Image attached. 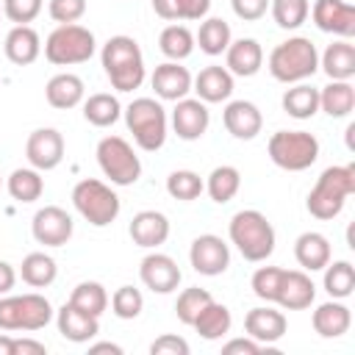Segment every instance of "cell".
Instances as JSON below:
<instances>
[{"label":"cell","mask_w":355,"mask_h":355,"mask_svg":"<svg viewBox=\"0 0 355 355\" xmlns=\"http://www.w3.org/2000/svg\"><path fill=\"white\" fill-rule=\"evenodd\" d=\"M139 277L141 283L155 291V294H169L178 288L180 283V266L175 263V258L164 255V252H150L141 258V266H139Z\"/></svg>","instance_id":"15"},{"label":"cell","mask_w":355,"mask_h":355,"mask_svg":"<svg viewBox=\"0 0 355 355\" xmlns=\"http://www.w3.org/2000/svg\"><path fill=\"white\" fill-rule=\"evenodd\" d=\"M103 69L116 92H133L144 80V55L136 39L130 36H111L103 44Z\"/></svg>","instance_id":"1"},{"label":"cell","mask_w":355,"mask_h":355,"mask_svg":"<svg viewBox=\"0 0 355 355\" xmlns=\"http://www.w3.org/2000/svg\"><path fill=\"white\" fill-rule=\"evenodd\" d=\"M141 308H144V297L133 286H119L111 297V311L119 319H136L141 313Z\"/></svg>","instance_id":"45"},{"label":"cell","mask_w":355,"mask_h":355,"mask_svg":"<svg viewBox=\"0 0 355 355\" xmlns=\"http://www.w3.org/2000/svg\"><path fill=\"white\" fill-rule=\"evenodd\" d=\"M155 94L161 100H183L189 92H191V75L186 67H180L178 61H166V64H158L153 78H150Z\"/></svg>","instance_id":"20"},{"label":"cell","mask_w":355,"mask_h":355,"mask_svg":"<svg viewBox=\"0 0 355 355\" xmlns=\"http://www.w3.org/2000/svg\"><path fill=\"white\" fill-rule=\"evenodd\" d=\"M222 122H225L227 133L233 139H241V141L255 139L261 133V128H263V116H261L258 105L250 103V100H233V103H227V108L222 114Z\"/></svg>","instance_id":"17"},{"label":"cell","mask_w":355,"mask_h":355,"mask_svg":"<svg viewBox=\"0 0 355 355\" xmlns=\"http://www.w3.org/2000/svg\"><path fill=\"white\" fill-rule=\"evenodd\" d=\"M239 186H241V175H239V169H236V166H230V164L216 166V169L208 175V183H205V189H208L211 200H214V202H219V205L230 202V200L236 197Z\"/></svg>","instance_id":"39"},{"label":"cell","mask_w":355,"mask_h":355,"mask_svg":"<svg viewBox=\"0 0 355 355\" xmlns=\"http://www.w3.org/2000/svg\"><path fill=\"white\" fill-rule=\"evenodd\" d=\"M97 164L114 186H130L141 175V161L122 136H105L97 144Z\"/></svg>","instance_id":"10"},{"label":"cell","mask_w":355,"mask_h":355,"mask_svg":"<svg viewBox=\"0 0 355 355\" xmlns=\"http://www.w3.org/2000/svg\"><path fill=\"white\" fill-rule=\"evenodd\" d=\"M208 122H211V114L202 100H189V97L178 100V105L172 111V128H175L178 139L197 141L208 130Z\"/></svg>","instance_id":"16"},{"label":"cell","mask_w":355,"mask_h":355,"mask_svg":"<svg viewBox=\"0 0 355 355\" xmlns=\"http://www.w3.org/2000/svg\"><path fill=\"white\" fill-rule=\"evenodd\" d=\"M286 316L280 313V311H275V308H252V311H247V316H244V330H247V336L250 338H255L258 344H275V341H280L283 336H286Z\"/></svg>","instance_id":"19"},{"label":"cell","mask_w":355,"mask_h":355,"mask_svg":"<svg viewBox=\"0 0 355 355\" xmlns=\"http://www.w3.org/2000/svg\"><path fill=\"white\" fill-rule=\"evenodd\" d=\"M128 230H130L133 244L153 250V247H161L169 239V219L161 211H139L130 219Z\"/></svg>","instance_id":"21"},{"label":"cell","mask_w":355,"mask_h":355,"mask_svg":"<svg viewBox=\"0 0 355 355\" xmlns=\"http://www.w3.org/2000/svg\"><path fill=\"white\" fill-rule=\"evenodd\" d=\"M19 275H22V280H25L28 286L44 288V286H50V283L55 280L58 266H55V261H53L50 255H44V252H31V255L22 258Z\"/></svg>","instance_id":"38"},{"label":"cell","mask_w":355,"mask_h":355,"mask_svg":"<svg viewBox=\"0 0 355 355\" xmlns=\"http://www.w3.org/2000/svg\"><path fill=\"white\" fill-rule=\"evenodd\" d=\"M269 158L286 172H302L319 158V141L308 130H277L269 139Z\"/></svg>","instance_id":"7"},{"label":"cell","mask_w":355,"mask_h":355,"mask_svg":"<svg viewBox=\"0 0 355 355\" xmlns=\"http://www.w3.org/2000/svg\"><path fill=\"white\" fill-rule=\"evenodd\" d=\"M69 305H75L78 311L89 313V316H103V311L108 308V291L97 283V280H86V283H78L69 294Z\"/></svg>","instance_id":"34"},{"label":"cell","mask_w":355,"mask_h":355,"mask_svg":"<svg viewBox=\"0 0 355 355\" xmlns=\"http://www.w3.org/2000/svg\"><path fill=\"white\" fill-rule=\"evenodd\" d=\"M92 355H100V352H111V355H122V347L119 344H111V341H100V344H92L89 347Z\"/></svg>","instance_id":"54"},{"label":"cell","mask_w":355,"mask_h":355,"mask_svg":"<svg viewBox=\"0 0 355 355\" xmlns=\"http://www.w3.org/2000/svg\"><path fill=\"white\" fill-rule=\"evenodd\" d=\"M42 11V0H3V14L14 22V25H28L39 17Z\"/></svg>","instance_id":"47"},{"label":"cell","mask_w":355,"mask_h":355,"mask_svg":"<svg viewBox=\"0 0 355 355\" xmlns=\"http://www.w3.org/2000/svg\"><path fill=\"white\" fill-rule=\"evenodd\" d=\"M6 186H8V194L17 202H33L44 191V180H42L39 169H33V166L31 169H14L8 175V183Z\"/></svg>","instance_id":"40"},{"label":"cell","mask_w":355,"mask_h":355,"mask_svg":"<svg viewBox=\"0 0 355 355\" xmlns=\"http://www.w3.org/2000/svg\"><path fill=\"white\" fill-rule=\"evenodd\" d=\"M227 55V72L239 78H252L263 64V50L255 39H236L225 50Z\"/></svg>","instance_id":"24"},{"label":"cell","mask_w":355,"mask_h":355,"mask_svg":"<svg viewBox=\"0 0 355 355\" xmlns=\"http://www.w3.org/2000/svg\"><path fill=\"white\" fill-rule=\"evenodd\" d=\"M44 97L53 108L58 111H67V108H75L80 100H83V80L72 72H61V75H53L44 86Z\"/></svg>","instance_id":"27"},{"label":"cell","mask_w":355,"mask_h":355,"mask_svg":"<svg viewBox=\"0 0 355 355\" xmlns=\"http://www.w3.org/2000/svg\"><path fill=\"white\" fill-rule=\"evenodd\" d=\"M294 258H297V263L302 269L319 272V269H324L330 263V241L322 233L308 230L294 241Z\"/></svg>","instance_id":"26"},{"label":"cell","mask_w":355,"mask_h":355,"mask_svg":"<svg viewBox=\"0 0 355 355\" xmlns=\"http://www.w3.org/2000/svg\"><path fill=\"white\" fill-rule=\"evenodd\" d=\"M191 86L202 103H222L233 94V75L227 72V67L211 64V67L200 69V75L191 80Z\"/></svg>","instance_id":"25"},{"label":"cell","mask_w":355,"mask_h":355,"mask_svg":"<svg viewBox=\"0 0 355 355\" xmlns=\"http://www.w3.org/2000/svg\"><path fill=\"white\" fill-rule=\"evenodd\" d=\"M311 322H313V330H316L322 338H338V336H344V333L349 330L352 313H349V308L341 305V302H322V305L313 311Z\"/></svg>","instance_id":"28"},{"label":"cell","mask_w":355,"mask_h":355,"mask_svg":"<svg viewBox=\"0 0 355 355\" xmlns=\"http://www.w3.org/2000/svg\"><path fill=\"white\" fill-rule=\"evenodd\" d=\"M0 186H3V175H0Z\"/></svg>","instance_id":"56"},{"label":"cell","mask_w":355,"mask_h":355,"mask_svg":"<svg viewBox=\"0 0 355 355\" xmlns=\"http://www.w3.org/2000/svg\"><path fill=\"white\" fill-rule=\"evenodd\" d=\"M272 17L283 31H294L300 28L308 14H311V3L308 0H269Z\"/></svg>","instance_id":"42"},{"label":"cell","mask_w":355,"mask_h":355,"mask_svg":"<svg viewBox=\"0 0 355 355\" xmlns=\"http://www.w3.org/2000/svg\"><path fill=\"white\" fill-rule=\"evenodd\" d=\"M55 322H58V333H61L67 341H72V344H83V341H89V338H94V336L100 333V319H97V316H89V313H83V311H78V308L69 305V302L58 308Z\"/></svg>","instance_id":"22"},{"label":"cell","mask_w":355,"mask_h":355,"mask_svg":"<svg viewBox=\"0 0 355 355\" xmlns=\"http://www.w3.org/2000/svg\"><path fill=\"white\" fill-rule=\"evenodd\" d=\"M230 324H233V316H230L227 305H222V302H216V300H211V302L197 313V319L191 322V327H194L205 341L222 338L225 333H230Z\"/></svg>","instance_id":"29"},{"label":"cell","mask_w":355,"mask_h":355,"mask_svg":"<svg viewBox=\"0 0 355 355\" xmlns=\"http://www.w3.org/2000/svg\"><path fill=\"white\" fill-rule=\"evenodd\" d=\"M25 155L33 169L47 172L64 161V136L55 128H39L25 141Z\"/></svg>","instance_id":"13"},{"label":"cell","mask_w":355,"mask_h":355,"mask_svg":"<svg viewBox=\"0 0 355 355\" xmlns=\"http://www.w3.org/2000/svg\"><path fill=\"white\" fill-rule=\"evenodd\" d=\"M355 191V164H344V166H327L311 194H308V214L327 222V219H336L347 202V197Z\"/></svg>","instance_id":"2"},{"label":"cell","mask_w":355,"mask_h":355,"mask_svg":"<svg viewBox=\"0 0 355 355\" xmlns=\"http://www.w3.org/2000/svg\"><path fill=\"white\" fill-rule=\"evenodd\" d=\"M72 202L78 208V214L94 225V227H105L119 216V197L111 186H105L97 178H83L75 183L72 189Z\"/></svg>","instance_id":"6"},{"label":"cell","mask_w":355,"mask_h":355,"mask_svg":"<svg viewBox=\"0 0 355 355\" xmlns=\"http://www.w3.org/2000/svg\"><path fill=\"white\" fill-rule=\"evenodd\" d=\"M322 69L330 80H349L355 75V44L347 39L333 42L322 55Z\"/></svg>","instance_id":"30"},{"label":"cell","mask_w":355,"mask_h":355,"mask_svg":"<svg viewBox=\"0 0 355 355\" xmlns=\"http://www.w3.org/2000/svg\"><path fill=\"white\" fill-rule=\"evenodd\" d=\"M14 283H17V272H14V266L6 263V261H0V297L8 294V291L14 288Z\"/></svg>","instance_id":"53"},{"label":"cell","mask_w":355,"mask_h":355,"mask_svg":"<svg viewBox=\"0 0 355 355\" xmlns=\"http://www.w3.org/2000/svg\"><path fill=\"white\" fill-rule=\"evenodd\" d=\"M316 297V286L313 280L300 272V269H283V277H280V288H277V305H283L286 311H302V308H311Z\"/></svg>","instance_id":"18"},{"label":"cell","mask_w":355,"mask_h":355,"mask_svg":"<svg viewBox=\"0 0 355 355\" xmlns=\"http://www.w3.org/2000/svg\"><path fill=\"white\" fill-rule=\"evenodd\" d=\"M261 347H263V344H258L255 338L247 336V338H230V341L222 347V352H225V355H236V352H241V355H258Z\"/></svg>","instance_id":"51"},{"label":"cell","mask_w":355,"mask_h":355,"mask_svg":"<svg viewBox=\"0 0 355 355\" xmlns=\"http://www.w3.org/2000/svg\"><path fill=\"white\" fill-rule=\"evenodd\" d=\"M3 47H6V55H8L11 64L28 67V64H33V61L39 58V53H42V39H39V33H36L31 25H14V28L8 31Z\"/></svg>","instance_id":"23"},{"label":"cell","mask_w":355,"mask_h":355,"mask_svg":"<svg viewBox=\"0 0 355 355\" xmlns=\"http://www.w3.org/2000/svg\"><path fill=\"white\" fill-rule=\"evenodd\" d=\"M47 11L58 25H72L86 14V0H50Z\"/></svg>","instance_id":"48"},{"label":"cell","mask_w":355,"mask_h":355,"mask_svg":"<svg viewBox=\"0 0 355 355\" xmlns=\"http://www.w3.org/2000/svg\"><path fill=\"white\" fill-rule=\"evenodd\" d=\"M125 122L128 130L133 133L136 144L147 153H155L166 141V111L158 100L153 97H136L125 108Z\"/></svg>","instance_id":"5"},{"label":"cell","mask_w":355,"mask_h":355,"mask_svg":"<svg viewBox=\"0 0 355 355\" xmlns=\"http://www.w3.org/2000/svg\"><path fill=\"white\" fill-rule=\"evenodd\" d=\"M211 300H214V297H211L205 288L191 286V288H186V291H180V294H178L175 313H178V319H180L183 324H189V327H191V322L197 319V313H200Z\"/></svg>","instance_id":"44"},{"label":"cell","mask_w":355,"mask_h":355,"mask_svg":"<svg viewBox=\"0 0 355 355\" xmlns=\"http://www.w3.org/2000/svg\"><path fill=\"white\" fill-rule=\"evenodd\" d=\"M94 55V33L78 22L58 25L44 42V58L55 67L83 64Z\"/></svg>","instance_id":"8"},{"label":"cell","mask_w":355,"mask_h":355,"mask_svg":"<svg viewBox=\"0 0 355 355\" xmlns=\"http://www.w3.org/2000/svg\"><path fill=\"white\" fill-rule=\"evenodd\" d=\"M227 233H230V241L236 244V250H239L247 261H252V263L266 261V258L275 252V227H272V222H269L261 211H255V208L239 211V214L230 219Z\"/></svg>","instance_id":"3"},{"label":"cell","mask_w":355,"mask_h":355,"mask_svg":"<svg viewBox=\"0 0 355 355\" xmlns=\"http://www.w3.org/2000/svg\"><path fill=\"white\" fill-rule=\"evenodd\" d=\"M233 14L244 22H255L269 11V0H230Z\"/></svg>","instance_id":"49"},{"label":"cell","mask_w":355,"mask_h":355,"mask_svg":"<svg viewBox=\"0 0 355 355\" xmlns=\"http://www.w3.org/2000/svg\"><path fill=\"white\" fill-rule=\"evenodd\" d=\"M283 111L294 119H311L319 111V89L308 83H297L283 94Z\"/></svg>","instance_id":"32"},{"label":"cell","mask_w":355,"mask_h":355,"mask_svg":"<svg viewBox=\"0 0 355 355\" xmlns=\"http://www.w3.org/2000/svg\"><path fill=\"white\" fill-rule=\"evenodd\" d=\"M208 8H211V0H153V11L169 22L202 19Z\"/></svg>","instance_id":"35"},{"label":"cell","mask_w":355,"mask_h":355,"mask_svg":"<svg viewBox=\"0 0 355 355\" xmlns=\"http://www.w3.org/2000/svg\"><path fill=\"white\" fill-rule=\"evenodd\" d=\"M189 261H191L194 272L208 275V277H216V275H222L230 266V250H227V244L219 236L202 233V236H197L191 241Z\"/></svg>","instance_id":"11"},{"label":"cell","mask_w":355,"mask_h":355,"mask_svg":"<svg viewBox=\"0 0 355 355\" xmlns=\"http://www.w3.org/2000/svg\"><path fill=\"white\" fill-rule=\"evenodd\" d=\"M355 288V269L349 261H336L324 266V291L333 300H344L349 297Z\"/></svg>","instance_id":"41"},{"label":"cell","mask_w":355,"mask_h":355,"mask_svg":"<svg viewBox=\"0 0 355 355\" xmlns=\"http://www.w3.org/2000/svg\"><path fill=\"white\" fill-rule=\"evenodd\" d=\"M311 17L319 31L336 33L341 39L355 36V6L344 0H316L311 8Z\"/></svg>","instance_id":"14"},{"label":"cell","mask_w":355,"mask_h":355,"mask_svg":"<svg viewBox=\"0 0 355 355\" xmlns=\"http://www.w3.org/2000/svg\"><path fill=\"white\" fill-rule=\"evenodd\" d=\"M158 47L169 61H183L194 50V33L186 25H166L158 36Z\"/></svg>","instance_id":"37"},{"label":"cell","mask_w":355,"mask_h":355,"mask_svg":"<svg viewBox=\"0 0 355 355\" xmlns=\"http://www.w3.org/2000/svg\"><path fill=\"white\" fill-rule=\"evenodd\" d=\"M319 69L316 44L305 36H291L269 53V72L280 83H300Z\"/></svg>","instance_id":"4"},{"label":"cell","mask_w":355,"mask_h":355,"mask_svg":"<svg viewBox=\"0 0 355 355\" xmlns=\"http://www.w3.org/2000/svg\"><path fill=\"white\" fill-rule=\"evenodd\" d=\"M53 319V305L42 294H19L0 300V330H42Z\"/></svg>","instance_id":"9"},{"label":"cell","mask_w":355,"mask_h":355,"mask_svg":"<svg viewBox=\"0 0 355 355\" xmlns=\"http://www.w3.org/2000/svg\"><path fill=\"white\" fill-rule=\"evenodd\" d=\"M0 17H3V8H0Z\"/></svg>","instance_id":"57"},{"label":"cell","mask_w":355,"mask_h":355,"mask_svg":"<svg viewBox=\"0 0 355 355\" xmlns=\"http://www.w3.org/2000/svg\"><path fill=\"white\" fill-rule=\"evenodd\" d=\"M202 189H205L202 178H200L197 172H191V169H178V172H172V175L166 178V191H169V197L180 200V202L197 200V197L202 194Z\"/></svg>","instance_id":"43"},{"label":"cell","mask_w":355,"mask_h":355,"mask_svg":"<svg viewBox=\"0 0 355 355\" xmlns=\"http://www.w3.org/2000/svg\"><path fill=\"white\" fill-rule=\"evenodd\" d=\"M153 355H189V341L180 336H161L150 344Z\"/></svg>","instance_id":"50"},{"label":"cell","mask_w":355,"mask_h":355,"mask_svg":"<svg viewBox=\"0 0 355 355\" xmlns=\"http://www.w3.org/2000/svg\"><path fill=\"white\" fill-rule=\"evenodd\" d=\"M119 114H122L119 100H116L114 94H105V92H97V94H92V97L83 103V116H86V122L94 125V128H108V125H114V122L119 119Z\"/></svg>","instance_id":"33"},{"label":"cell","mask_w":355,"mask_h":355,"mask_svg":"<svg viewBox=\"0 0 355 355\" xmlns=\"http://www.w3.org/2000/svg\"><path fill=\"white\" fill-rule=\"evenodd\" d=\"M0 355H14V338L11 336H0Z\"/></svg>","instance_id":"55"},{"label":"cell","mask_w":355,"mask_h":355,"mask_svg":"<svg viewBox=\"0 0 355 355\" xmlns=\"http://www.w3.org/2000/svg\"><path fill=\"white\" fill-rule=\"evenodd\" d=\"M319 108L333 119L347 116L355 108V89L349 80H330L324 89H319Z\"/></svg>","instance_id":"31"},{"label":"cell","mask_w":355,"mask_h":355,"mask_svg":"<svg viewBox=\"0 0 355 355\" xmlns=\"http://www.w3.org/2000/svg\"><path fill=\"white\" fill-rule=\"evenodd\" d=\"M194 42L200 44V50L205 55H222L227 50V44H230V25L225 19H219V17H211V19H205L200 25Z\"/></svg>","instance_id":"36"},{"label":"cell","mask_w":355,"mask_h":355,"mask_svg":"<svg viewBox=\"0 0 355 355\" xmlns=\"http://www.w3.org/2000/svg\"><path fill=\"white\" fill-rule=\"evenodd\" d=\"M47 347L33 338H14V355H44Z\"/></svg>","instance_id":"52"},{"label":"cell","mask_w":355,"mask_h":355,"mask_svg":"<svg viewBox=\"0 0 355 355\" xmlns=\"http://www.w3.org/2000/svg\"><path fill=\"white\" fill-rule=\"evenodd\" d=\"M280 277H283L280 266H261V269H255V275H252V294L258 300L275 302L277 300V288H280Z\"/></svg>","instance_id":"46"},{"label":"cell","mask_w":355,"mask_h":355,"mask_svg":"<svg viewBox=\"0 0 355 355\" xmlns=\"http://www.w3.org/2000/svg\"><path fill=\"white\" fill-rule=\"evenodd\" d=\"M33 239L44 247H64L72 239V216L58 205H44L31 222Z\"/></svg>","instance_id":"12"}]
</instances>
